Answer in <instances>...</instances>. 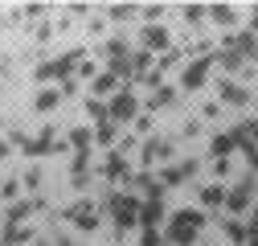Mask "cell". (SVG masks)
Returning a JSON list of instances; mask_svg holds the SVG:
<instances>
[{
	"label": "cell",
	"instance_id": "22",
	"mask_svg": "<svg viewBox=\"0 0 258 246\" xmlns=\"http://www.w3.org/2000/svg\"><path fill=\"white\" fill-rule=\"evenodd\" d=\"M70 144H74L78 152H86V144H90V132H86V128H78V132L70 136Z\"/></svg>",
	"mask_w": 258,
	"mask_h": 246
},
{
	"label": "cell",
	"instance_id": "18",
	"mask_svg": "<svg viewBox=\"0 0 258 246\" xmlns=\"http://www.w3.org/2000/svg\"><path fill=\"white\" fill-rule=\"evenodd\" d=\"M225 197H230V193H225V189H221V184H209V189L201 193V201H205V205H221Z\"/></svg>",
	"mask_w": 258,
	"mask_h": 246
},
{
	"label": "cell",
	"instance_id": "4",
	"mask_svg": "<svg viewBox=\"0 0 258 246\" xmlns=\"http://www.w3.org/2000/svg\"><path fill=\"white\" fill-rule=\"evenodd\" d=\"M136 111H140V103H136V95L132 90H115V99H111V123L115 119H136Z\"/></svg>",
	"mask_w": 258,
	"mask_h": 246
},
{
	"label": "cell",
	"instance_id": "2",
	"mask_svg": "<svg viewBox=\"0 0 258 246\" xmlns=\"http://www.w3.org/2000/svg\"><path fill=\"white\" fill-rule=\"evenodd\" d=\"M140 201L136 197H111V213H115V234L123 238V230H132L136 226V218H140Z\"/></svg>",
	"mask_w": 258,
	"mask_h": 246
},
{
	"label": "cell",
	"instance_id": "3",
	"mask_svg": "<svg viewBox=\"0 0 258 246\" xmlns=\"http://www.w3.org/2000/svg\"><path fill=\"white\" fill-rule=\"evenodd\" d=\"M78 49H70L66 57H57V61H41V66H37V78H66L74 66H78Z\"/></svg>",
	"mask_w": 258,
	"mask_h": 246
},
{
	"label": "cell",
	"instance_id": "15",
	"mask_svg": "<svg viewBox=\"0 0 258 246\" xmlns=\"http://www.w3.org/2000/svg\"><path fill=\"white\" fill-rule=\"evenodd\" d=\"M172 103H176V90H172V86H156L152 107H172Z\"/></svg>",
	"mask_w": 258,
	"mask_h": 246
},
{
	"label": "cell",
	"instance_id": "30",
	"mask_svg": "<svg viewBox=\"0 0 258 246\" xmlns=\"http://www.w3.org/2000/svg\"><path fill=\"white\" fill-rule=\"evenodd\" d=\"M213 21H225V25H230V21H234V9H213Z\"/></svg>",
	"mask_w": 258,
	"mask_h": 246
},
{
	"label": "cell",
	"instance_id": "23",
	"mask_svg": "<svg viewBox=\"0 0 258 246\" xmlns=\"http://www.w3.org/2000/svg\"><path fill=\"white\" fill-rule=\"evenodd\" d=\"M148 61H152V53H136V57H132V74H144Z\"/></svg>",
	"mask_w": 258,
	"mask_h": 246
},
{
	"label": "cell",
	"instance_id": "21",
	"mask_svg": "<svg viewBox=\"0 0 258 246\" xmlns=\"http://www.w3.org/2000/svg\"><path fill=\"white\" fill-rule=\"evenodd\" d=\"M29 238V230H21V226H9L5 230V246H17V242H25Z\"/></svg>",
	"mask_w": 258,
	"mask_h": 246
},
{
	"label": "cell",
	"instance_id": "1",
	"mask_svg": "<svg viewBox=\"0 0 258 246\" xmlns=\"http://www.w3.org/2000/svg\"><path fill=\"white\" fill-rule=\"evenodd\" d=\"M201 226H205V218L197 209H180V213H172V222H168V242L172 246H192V238H197Z\"/></svg>",
	"mask_w": 258,
	"mask_h": 246
},
{
	"label": "cell",
	"instance_id": "11",
	"mask_svg": "<svg viewBox=\"0 0 258 246\" xmlns=\"http://www.w3.org/2000/svg\"><path fill=\"white\" fill-rule=\"evenodd\" d=\"M221 99L225 103H234V107H242V103H250V95L238 86V82H221Z\"/></svg>",
	"mask_w": 258,
	"mask_h": 246
},
{
	"label": "cell",
	"instance_id": "19",
	"mask_svg": "<svg viewBox=\"0 0 258 246\" xmlns=\"http://www.w3.org/2000/svg\"><path fill=\"white\" fill-rule=\"evenodd\" d=\"M230 148H234V136H217V140H213V156L225 160V156H230Z\"/></svg>",
	"mask_w": 258,
	"mask_h": 246
},
{
	"label": "cell",
	"instance_id": "25",
	"mask_svg": "<svg viewBox=\"0 0 258 246\" xmlns=\"http://www.w3.org/2000/svg\"><path fill=\"white\" fill-rule=\"evenodd\" d=\"M25 184H29V189H37V184H41V168H29L25 172Z\"/></svg>",
	"mask_w": 258,
	"mask_h": 246
},
{
	"label": "cell",
	"instance_id": "32",
	"mask_svg": "<svg viewBox=\"0 0 258 246\" xmlns=\"http://www.w3.org/2000/svg\"><path fill=\"white\" fill-rule=\"evenodd\" d=\"M5 156H9V144H5V140H0V160H5Z\"/></svg>",
	"mask_w": 258,
	"mask_h": 246
},
{
	"label": "cell",
	"instance_id": "27",
	"mask_svg": "<svg viewBox=\"0 0 258 246\" xmlns=\"http://www.w3.org/2000/svg\"><path fill=\"white\" fill-rule=\"evenodd\" d=\"M225 234H230V238H234V242H242V238H246V230H242V226H238V222H230V226H225Z\"/></svg>",
	"mask_w": 258,
	"mask_h": 246
},
{
	"label": "cell",
	"instance_id": "7",
	"mask_svg": "<svg viewBox=\"0 0 258 246\" xmlns=\"http://www.w3.org/2000/svg\"><path fill=\"white\" fill-rule=\"evenodd\" d=\"M213 61H217V57H197V61H192V66L184 70V86H188V90H192V86H201V82H205V74H209V66H213Z\"/></svg>",
	"mask_w": 258,
	"mask_h": 246
},
{
	"label": "cell",
	"instance_id": "12",
	"mask_svg": "<svg viewBox=\"0 0 258 246\" xmlns=\"http://www.w3.org/2000/svg\"><path fill=\"white\" fill-rule=\"evenodd\" d=\"M144 45L164 49V45H168V33H164V29H156V25H148V29H144Z\"/></svg>",
	"mask_w": 258,
	"mask_h": 246
},
{
	"label": "cell",
	"instance_id": "26",
	"mask_svg": "<svg viewBox=\"0 0 258 246\" xmlns=\"http://www.w3.org/2000/svg\"><path fill=\"white\" fill-rule=\"evenodd\" d=\"M111 17H115V21H123V17H136V9H127V5H115V9H111Z\"/></svg>",
	"mask_w": 258,
	"mask_h": 246
},
{
	"label": "cell",
	"instance_id": "20",
	"mask_svg": "<svg viewBox=\"0 0 258 246\" xmlns=\"http://www.w3.org/2000/svg\"><path fill=\"white\" fill-rule=\"evenodd\" d=\"M115 90V74H103V78H94V95H111Z\"/></svg>",
	"mask_w": 258,
	"mask_h": 246
},
{
	"label": "cell",
	"instance_id": "29",
	"mask_svg": "<svg viewBox=\"0 0 258 246\" xmlns=\"http://www.w3.org/2000/svg\"><path fill=\"white\" fill-rule=\"evenodd\" d=\"M107 53H111V57H127V45H123V41H111Z\"/></svg>",
	"mask_w": 258,
	"mask_h": 246
},
{
	"label": "cell",
	"instance_id": "16",
	"mask_svg": "<svg viewBox=\"0 0 258 246\" xmlns=\"http://www.w3.org/2000/svg\"><path fill=\"white\" fill-rule=\"evenodd\" d=\"M33 209H37V205H33V201H25V205H21V201H17V205H13V209H9V226H21V218H29V213H33Z\"/></svg>",
	"mask_w": 258,
	"mask_h": 246
},
{
	"label": "cell",
	"instance_id": "28",
	"mask_svg": "<svg viewBox=\"0 0 258 246\" xmlns=\"http://www.w3.org/2000/svg\"><path fill=\"white\" fill-rule=\"evenodd\" d=\"M99 144H115V128L107 123V128H99Z\"/></svg>",
	"mask_w": 258,
	"mask_h": 246
},
{
	"label": "cell",
	"instance_id": "5",
	"mask_svg": "<svg viewBox=\"0 0 258 246\" xmlns=\"http://www.w3.org/2000/svg\"><path fill=\"white\" fill-rule=\"evenodd\" d=\"M66 218H70V222H74V226H78L82 234H86V230H94V226H99V213H94V209H90L86 201H78L74 209H66Z\"/></svg>",
	"mask_w": 258,
	"mask_h": 246
},
{
	"label": "cell",
	"instance_id": "10",
	"mask_svg": "<svg viewBox=\"0 0 258 246\" xmlns=\"http://www.w3.org/2000/svg\"><path fill=\"white\" fill-rule=\"evenodd\" d=\"M192 172H197V160H184V164H172V168H164V184H180V180H188Z\"/></svg>",
	"mask_w": 258,
	"mask_h": 246
},
{
	"label": "cell",
	"instance_id": "31",
	"mask_svg": "<svg viewBox=\"0 0 258 246\" xmlns=\"http://www.w3.org/2000/svg\"><path fill=\"white\" fill-rule=\"evenodd\" d=\"M53 242H57V246H78V242H70L66 234H53Z\"/></svg>",
	"mask_w": 258,
	"mask_h": 246
},
{
	"label": "cell",
	"instance_id": "14",
	"mask_svg": "<svg viewBox=\"0 0 258 246\" xmlns=\"http://www.w3.org/2000/svg\"><path fill=\"white\" fill-rule=\"evenodd\" d=\"M217 61H221L225 70H242V49H234V45H230V49H221Z\"/></svg>",
	"mask_w": 258,
	"mask_h": 246
},
{
	"label": "cell",
	"instance_id": "34",
	"mask_svg": "<svg viewBox=\"0 0 258 246\" xmlns=\"http://www.w3.org/2000/svg\"><path fill=\"white\" fill-rule=\"evenodd\" d=\"M254 61H258V45H254Z\"/></svg>",
	"mask_w": 258,
	"mask_h": 246
},
{
	"label": "cell",
	"instance_id": "8",
	"mask_svg": "<svg viewBox=\"0 0 258 246\" xmlns=\"http://www.w3.org/2000/svg\"><path fill=\"white\" fill-rule=\"evenodd\" d=\"M250 193H254V176H246L238 189L225 197V205H230V209H246V205H250Z\"/></svg>",
	"mask_w": 258,
	"mask_h": 246
},
{
	"label": "cell",
	"instance_id": "6",
	"mask_svg": "<svg viewBox=\"0 0 258 246\" xmlns=\"http://www.w3.org/2000/svg\"><path fill=\"white\" fill-rule=\"evenodd\" d=\"M172 156V144L168 140H148L144 144V164H164Z\"/></svg>",
	"mask_w": 258,
	"mask_h": 246
},
{
	"label": "cell",
	"instance_id": "33",
	"mask_svg": "<svg viewBox=\"0 0 258 246\" xmlns=\"http://www.w3.org/2000/svg\"><path fill=\"white\" fill-rule=\"evenodd\" d=\"M250 29H258V9H254V21H250Z\"/></svg>",
	"mask_w": 258,
	"mask_h": 246
},
{
	"label": "cell",
	"instance_id": "9",
	"mask_svg": "<svg viewBox=\"0 0 258 246\" xmlns=\"http://www.w3.org/2000/svg\"><path fill=\"white\" fill-rule=\"evenodd\" d=\"M140 222H144V230H156L160 222H164V205H160V201H144V209H140Z\"/></svg>",
	"mask_w": 258,
	"mask_h": 246
},
{
	"label": "cell",
	"instance_id": "13",
	"mask_svg": "<svg viewBox=\"0 0 258 246\" xmlns=\"http://www.w3.org/2000/svg\"><path fill=\"white\" fill-rule=\"evenodd\" d=\"M107 176H111V180H119V176L127 180V164H123V152H111V160H107Z\"/></svg>",
	"mask_w": 258,
	"mask_h": 246
},
{
	"label": "cell",
	"instance_id": "17",
	"mask_svg": "<svg viewBox=\"0 0 258 246\" xmlns=\"http://www.w3.org/2000/svg\"><path fill=\"white\" fill-rule=\"evenodd\" d=\"M61 103V90H41V95H37V111H53Z\"/></svg>",
	"mask_w": 258,
	"mask_h": 246
},
{
	"label": "cell",
	"instance_id": "24",
	"mask_svg": "<svg viewBox=\"0 0 258 246\" xmlns=\"http://www.w3.org/2000/svg\"><path fill=\"white\" fill-rule=\"evenodd\" d=\"M17 193H21L17 180H5V184H0V197H17Z\"/></svg>",
	"mask_w": 258,
	"mask_h": 246
}]
</instances>
